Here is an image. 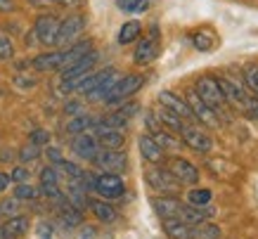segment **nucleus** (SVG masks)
I'll use <instances>...</instances> for the list:
<instances>
[{"label": "nucleus", "mask_w": 258, "mask_h": 239, "mask_svg": "<svg viewBox=\"0 0 258 239\" xmlns=\"http://www.w3.org/2000/svg\"><path fill=\"white\" fill-rule=\"evenodd\" d=\"M93 118L90 116H86V114H79V116H74L69 124H67V133L69 135H81V133H86L88 128H93Z\"/></svg>", "instance_id": "obj_28"}, {"label": "nucleus", "mask_w": 258, "mask_h": 239, "mask_svg": "<svg viewBox=\"0 0 258 239\" xmlns=\"http://www.w3.org/2000/svg\"><path fill=\"white\" fill-rule=\"evenodd\" d=\"M218 85H220V90H223L225 102H232V104L244 107V102H246V93L242 90V85L235 83L232 78H227V76H218Z\"/></svg>", "instance_id": "obj_19"}, {"label": "nucleus", "mask_w": 258, "mask_h": 239, "mask_svg": "<svg viewBox=\"0 0 258 239\" xmlns=\"http://www.w3.org/2000/svg\"><path fill=\"white\" fill-rule=\"evenodd\" d=\"M15 85L17 88H22V90H29L36 85V78H26V76H17L15 78Z\"/></svg>", "instance_id": "obj_41"}, {"label": "nucleus", "mask_w": 258, "mask_h": 239, "mask_svg": "<svg viewBox=\"0 0 258 239\" xmlns=\"http://www.w3.org/2000/svg\"><path fill=\"white\" fill-rule=\"evenodd\" d=\"M40 185H59V175L52 166H45L40 170Z\"/></svg>", "instance_id": "obj_36"}, {"label": "nucleus", "mask_w": 258, "mask_h": 239, "mask_svg": "<svg viewBox=\"0 0 258 239\" xmlns=\"http://www.w3.org/2000/svg\"><path fill=\"white\" fill-rule=\"evenodd\" d=\"M116 74V69H111V67H107V69L102 71H90V74H86L83 78H79L76 83L71 85V93H79V95H90L93 90H97L107 78H111Z\"/></svg>", "instance_id": "obj_11"}, {"label": "nucleus", "mask_w": 258, "mask_h": 239, "mask_svg": "<svg viewBox=\"0 0 258 239\" xmlns=\"http://www.w3.org/2000/svg\"><path fill=\"white\" fill-rule=\"evenodd\" d=\"M185 102L189 104V109H192V114H195V121L199 126H209V128H218L220 121H218V111L216 109H211L206 102L199 97V95L195 93V90H187V97H185Z\"/></svg>", "instance_id": "obj_6"}, {"label": "nucleus", "mask_w": 258, "mask_h": 239, "mask_svg": "<svg viewBox=\"0 0 258 239\" xmlns=\"http://www.w3.org/2000/svg\"><path fill=\"white\" fill-rule=\"evenodd\" d=\"M95 192L104 199H118V197H123L125 185L118 177V173H102L95 177Z\"/></svg>", "instance_id": "obj_10"}, {"label": "nucleus", "mask_w": 258, "mask_h": 239, "mask_svg": "<svg viewBox=\"0 0 258 239\" xmlns=\"http://www.w3.org/2000/svg\"><path fill=\"white\" fill-rule=\"evenodd\" d=\"M145 180H147V185L154 192H161V194H175L180 190V183L173 177V173L168 168H161V166L145 170Z\"/></svg>", "instance_id": "obj_3"}, {"label": "nucleus", "mask_w": 258, "mask_h": 239, "mask_svg": "<svg viewBox=\"0 0 258 239\" xmlns=\"http://www.w3.org/2000/svg\"><path fill=\"white\" fill-rule=\"evenodd\" d=\"M93 163L104 173H123L128 166V154L123 149H100L95 154Z\"/></svg>", "instance_id": "obj_7"}, {"label": "nucleus", "mask_w": 258, "mask_h": 239, "mask_svg": "<svg viewBox=\"0 0 258 239\" xmlns=\"http://www.w3.org/2000/svg\"><path fill=\"white\" fill-rule=\"evenodd\" d=\"M31 142H33V145H38V147H45L47 142H50V133L43 131V128L33 131V133H31Z\"/></svg>", "instance_id": "obj_38"}, {"label": "nucleus", "mask_w": 258, "mask_h": 239, "mask_svg": "<svg viewBox=\"0 0 258 239\" xmlns=\"http://www.w3.org/2000/svg\"><path fill=\"white\" fill-rule=\"evenodd\" d=\"M86 31V17L83 15H69L67 19L59 22V31H57V40L55 45L67 47L71 43H76L79 36Z\"/></svg>", "instance_id": "obj_4"}, {"label": "nucleus", "mask_w": 258, "mask_h": 239, "mask_svg": "<svg viewBox=\"0 0 258 239\" xmlns=\"http://www.w3.org/2000/svg\"><path fill=\"white\" fill-rule=\"evenodd\" d=\"M12 57H15V45H12V40H10V36L0 33V59H3V62H10Z\"/></svg>", "instance_id": "obj_34"}, {"label": "nucleus", "mask_w": 258, "mask_h": 239, "mask_svg": "<svg viewBox=\"0 0 258 239\" xmlns=\"http://www.w3.org/2000/svg\"><path fill=\"white\" fill-rule=\"evenodd\" d=\"M159 52H161L159 38H152V36H147V38H142L140 43H138V47H135L133 62L138 64V67H147V64H152L154 59H157Z\"/></svg>", "instance_id": "obj_14"}, {"label": "nucleus", "mask_w": 258, "mask_h": 239, "mask_svg": "<svg viewBox=\"0 0 258 239\" xmlns=\"http://www.w3.org/2000/svg\"><path fill=\"white\" fill-rule=\"evenodd\" d=\"M71 149H74V154L79 156V159H83V161H93L95 154L100 152V145H97L95 135H90V133H81V135L74 138Z\"/></svg>", "instance_id": "obj_15"}, {"label": "nucleus", "mask_w": 258, "mask_h": 239, "mask_svg": "<svg viewBox=\"0 0 258 239\" xmlns=\"http://www.w3.org/2000/svg\"><path fill=\"white\" fill-rule=\"evenodd\" d=\"M149 135L154 138V142H157L164 152H166V149H180V147H182V140H178L171 131H166V128H159V131L149 133Z\"/></svg>", "instance_id": "obj_25"}, {"label": "nucleus", "mask_w": 258, "mask_h": 239, "mask_svg": "<svg viewBox=\"0 0 258 239\" xmlns=\"http://www.w3.org/2000/svg\"><path fill=\"white\" fill-rule=\"evenodd\" d=\"M50 3H55V5H62V8H71V5H79L81 0H50Z\"/></svg>", "instance_id": "obj_47"}, {"label": "nucleus", "mask_w": 258, "mask_h": 239, "mask_svg": "<svg viewBox=\"0 0 258 239\" xmlns=\"http://www.w3.org/2000/svg\"><path fill=\"white\" fill-rule=\"evenodd\" d=\"M57 31H59V19H57L55 15L45 12V15L36 17V24H33V36H36V40H38L40 45H47V47L55 45Z\"/></svg>", "instance_id": "obj_8"}, {"label": "nucleus", "mask_w": 258, "mask_h": 239, "mask_svg": "<svg viewBox=\"0 0 258 239\" xmlns=\"http://www.w3.org/2000/svg\"><path fill=\"white\" fill-rule=\"evenodd\" d=\"M142 85H145V76H142V74L121 76V78H116V83L111 85V90H109V95L104 97V102H107V104H121V102H125L128 97H133Z\"/></svg>", "instance_id": "obj_1"}, {"label": "nucleus", "mask_w": 258, "mask_h": 239, "mask_svg": "<svg viewBox=\"0 0 258 239\" xmlns=\"http://www.w3.org/2000/svg\"><path fill=\"white\" fill-rule=\"evenodd\" d=\"M10 177H12V183H17V185H19V183H26V180H29V168L17 166V168L10 173Z\"/></svg>", "instance_id": "obj_39"}, {"label": "nucleus", "mask_w": 258, "mask_h": 239, "mask_svg": "<svg viewBox=\"0 0 258 239\" xmlns=\"http://www.w3.org/2000/svg\"><path fill=\"white\" fill-rule=\"evenodd\" d=\"M17 211H19V199L17 197L3 201V206H0V213H5V216H17Z\"/></svg>", "instance_id": "obj_37"}, {"label": "nucleus", "mask_w": 258, "mask_h": 239, "mask_svg": "<svg viewBox=\"0 0 258 239\" xmlns=\"http://www.w3.org/2000/svg\"><path fill=\"white\" fill-rule=\"evenodd\" d=\"M157 121L161 124V128H166V131L175 133V135H180L182 126H185V121H182L178 114H173L171 109H166V107H159V109H157Z\"/></svg>", "instance_id": "obj_22"}, {"label": "nucleus", "mask_w": 258, "mask_h": 239, "mask_svg": "<svg viewBox=\"0 0 258 239\" xmlns=\"http://www.w3.org/2000/svg\"><path fill=\"white\" fill-rule=\"evenodd\" d=\"M93 131H95V140H97L100 149H123V145H125L123 131L107 128V126H95V124H93Z\"/></svg>", "instance_id": "obj_13"}, {"label": "nucleus", "mask_w": 258, "mask_h": 239, "mask_svg": "<svg viewBox=\"0 0 258 239\" xmlns=\"http://www.w3.org/2000/svg\"><path fill=\"white\" fill-rule=\"evenodd\" d=\"M164 230L171 239H195V225L182 223L178 218H166Z\"/></svg>", "instance_id": "obj_21"}, {"label": "nucleus", "mask_w": 258, "mask_h": 239, "mask_svg": "<svg viewBox=\"0 0 258 239\" xmlns=\"http://www.w3.org/2000/svg\"><path fill=\"white\" fill-rule=\"evenodd\" d=\"M159 104H161V107H166V109H171L173 114H178L182 121H192V124H197L195 114H192L189 104L185 102V97L175 95L173 90H161V93H159Z\"/></svg>", "instance_id": "obj_12"}, {"label": "nucleus", "mask_w": 258, "mask_h": 239, "mask_svg": "<svg viewBox=\"0 0 258 239\" xmlns=\"http://www.w3.org/2000/svg\"><path fill=\"white\" fill-rule=\"evenodd\" d=\"M244 83L253 95H258V64H249L244 69Z\"/></svg>", "instance_id": "obj_31"}, {"label": "nucleus", "mask_w": 258, "mask_h": 239, "mask_svg": "<svg viewBox=\"0 0 258 239\" xmlns=\"http://www.w3.org/2000/svg\"><path fill=\"white\" fill-rule=\"evenodd\" d=\"M142 36V24L138 22V19H131V22H125L121 29H118V45H131V43H135V40Z\"/></svg>", "instance_id": "obj_23"}, {"label": "nucleus", "mask_w": 258, "mask_h": 239, "mask_svg": "<svg viewBox=\"0 0 258 239\" xmlns=\"http://www.w3.org/2000/svg\"><path fill=\"white\" fill-rule=\"evenodd\" d=\"M64 111L69 116H79V114H83V104L81 102H76V100H71V102H67L64 104Z\"/></svg>", "instance_id": "obj_40"}, {"label": "nucleus", "mask_w": 258, "mask_h": 239, "mask_svg": "<svg viewBox=\"0 0 258 239\" xmlns=\"http://www.w3.org/2000/svg\"><path fill=\"white\" fill-rule=\"evenodd\" d=\"M0 216H3V213H0Z\"/></svg>", "instance_id": "obj_48"}, {"label": "nucleus", "mask_w": 258, "mask_h": 239, "mask_svg": "<svg viewBox=\"0 0 258 239\" xmlns=\"http://www.w3.org/2000/svg\"><path fill=\"white\" fill-rule=\"evenodd\" d=\"M152 208L161 220L166 218H178L180 216V208H182V201L175 199L173 194H161V197H154L152 199Z\"/></svg>", "instance_id": "obj_16"}, {"label": "nucleus", "mask_w": 258, "mask_h": 239, "mask_svg": "<svg viewBox=\"0 0 258 239\" xmlns=\"http://www.w3.org/2000/svg\"><path fill=\"white\" fill-rule=\"evenodd\" d=\"M180 140H182V145L189 147V149L197 152V154H209V152L213 149L211 135H209L206 131H202V126L199 124H185L182 126Z\"/></svg>", "instance_id": "obj_2"}, {"label": "nucleus", "mask_w": 258, "mask_h": 239, "mask_svg": "<svg viewBox=\"0 0 258 239\" xmlns=\"http://www.w3.org/2000/svg\"><path fill=\"white\" fill-rule=\"evenodd\" d=\"M138 147H140V154L145 161H149V163L164 161V149L154 142L152 135H140V138H138Z\"/></svg>", "instance_id": "obj_20"}, {"label": "nucleus", "mask_w": 258, "mask_h": 239, "mask_svg": "<svg viewBox=\"0 0 258 239\" xmlns=\"http://www.w3.org/2000/svg\"><path fill=\"white\" fill-rule=\"evenodd\" d=\"M29 232V218L26 216H10L8 223L0 225V239H19Z\"/></svg>", "instance_id": "obj_17"}, {"label": "nucleus", "mask_w": 258, "mask_h": 239, "mask_svg": "<svg viewBox=\"0 0 258 239\" xmlns=\"http://www.w3.org/2000/svg\"><path fill=\"white\" fill-rule=\"evenodd\" d=\"M47 239H50V237H47Z\"/></svg>", "instance_id": "obj_49"}, {"label": "nucleus", "mask_w": 258, "mask_h": 239, "mask_svg": "<svg viewBox=\"0 0 258 239\" xmlns=\"http://www.w3.org/2000/svg\"><path fill=\"white\" fill-rule=\"evenodd\" d=\"M55 166H57L59 170H62L64 175H69L71 180H79V177L83 175V168H81V166H76L74 161H64V159H59V161H57Z\"/></svg>", "instance_id": "obj_32"}, {"label": "nucleus", "mask_w": 258, "mask_h": 239, "mask_svg": "<svg viewBox=\"0 0 258 239\" xmlns=\"http://www.w3.org/2000/svg\"><path fill=\"white\" fill-rule=\"evenodd\" d=\"M192 45H195L199 52H211L213 45H216V36H213L211 31H206V29L195 31L192 33Z\"/></svg>", "instance_id": "obj_26"}, {"label": "nucleus", "mask_w": 258, "mask_h": 239, "mask_svg": "<svg viewBox=\"0 0 258 239\" xmlns=\"http://www.w3.org/2000/svg\"><path fill=\"white\" fill-rule=\"evenodd\" d=\"M38 156H40V147L33 145V142H29L26 147H22V149H19V159H22L24 163L33 161V159H38Z\"/></svg>", "instance_id": "obj_35"}, {"label": "nucleus", "mask_w": 258, "mask_h": 239, "mask_svg": "<svg viewBox=\"0 0 258 239\" xmlns=\"http://www.w3.org/2000/svg\"><path fill=\"white\" fill-rule=\"evenodd\" d=\"M88 206L93 208L95 218H97L100 223H114V220H116V211L111 208V204H104V201H90Z\"/></svg>", "instance_id": "obj_27"}, {"label": "nucleus", "mask_w": 258, "mask_h": 239, "mask_svg": "<svg viewBox=\"0 0 258 239\" xmlns=\"http://www.w3.org/2000/svg\"><path fill=\"white\" fill-rule=\"evenodd\" d=\"M244 107L249 109V114H251V116H256V118H258V95H253V97H246Z\"/></svg>", "instance_id": "obj_42"}, {"label": "nucleus", "mask_w": 258, "mask_h": 239, "mask_svg": "<svg viewBox=\"0 0 258 239\" xmlns=\"http://www.w3.org/2000/svg\"><path fill=\"white\" fill-rule=\"evenodd\" d=\"M138 104H133V102H131V104H121V109H118V111H121V114L125 116V118H131V116H135L138 114Z\"/></svg>", "instance_id": "obj_43"}, {"label": "nucleus", "mask_w": 258, "mask_h": 239, "mask_svg": "<svg viewBox=\"0 0 258 239\" xmlns=\"http://www.w3.org/2000/svg\"><path fill=\"white\" fill-rule=\"evenodd\" d=\"M15 0H0V12H5V15H8V12H15Z\"/></svg>", "instance_id": "obj_45"}, {"label": "nucleus", "mask_w": 258, "mask_h": 239, "mask_svg": "<svg viewBox=\"0 0 258 239\" xmlns=\"http://www.w3.org/2000/svg\"><path fill=\"white\" fill-rule=\"evenodd\" d=\"M195 93L199 95L211 109H216V111L225 104V97H223V90H220L218 78L216 76H202L195 85Z\"/></svg>", "instance_id": "obj_5"}, {"label": "nucleus", "mask_w": 258, "mask_h": 239, "mask_svg": "<svg viewBox=\"0 0 258 239\" xmlns=\"http://www.w3.org/2000/svg\"><path fill=\"white\" fill-rule=\"evenodd\" d=\"M15 197L19 201H31V199H36L38 197V190L33 185H26V183H19V185L15 187Z\"/></svg>", "instance_id": "obj_33"}, {"label": "nucleus", "mask_w": 258, "mask_h": 239, "mask_svg": "<svg viewBox=\"0 0 258 239\" xmlns=\"http://www.w3.org/2000/svg\"><path fill=\"white\" fill-rule=\"evenodd\" d=\"M166 168L173 173V177L178 180L180 185H197L199 183V168H197L192 161L182 159V156H173L168 159V166Z\"/></svg>", "instance_id": "obj_9"}, {"label": "nucleus", "mask_w": 258, "mask_h": 239, "mask_svg": "<svg viewBox=\"0 0 258 239\" xmlns=\"http://www.w3.org/2000/svg\"><path fill=\"white\" fill-rule=\"evenodd\" d=\"M116 5L128 15H142L149 10V0H116Z\"/></svg>", "instance_id": "obj_29"}, {"label": "nucleus", "mask_w": 258, "mask_h": 239, "mask_svg": "<svg viewBox=\"0 0 258 239\" xmlns=\"http://www.w3.org/2000/svg\"><path fill=\"white\" fill-rule=\"evenodd\" d=\"M211 199H213L211 190H192V192L187 194V204H192V206H197V208L211 206Z\"/></svg>", "instance_id": "obj_30"}, {"label": "nucleus", "mask_w": 258, "mask_h": 239, "mask_svg": "<svg viewBox=\"0 0 258 239\" xmlns=\"http://www.w3.org/2000/svg\"><path fill=\"white\" fill-rule=\"evenodd\" d=\"M64 64V50L57 52H43L31 59V67L36 71H59Z\"/></svg>", "instance_id": "obj_18"}, {"label": "nucleus", "mask_w": 258, "mask_h": 239, "mask_svg": "<svg viewBox=\"0 0 258 239\" xmlns=\"http://www.w3.org/2000/svg\"><path fill=\"white\" fill-rule=\"evenodd\" d=\"M10 183H12V177H10L8 173H0V192H5L10 187Z\"/></svg>", "instance_id": "obj_46"}, {"label": "nucleus", "mask_w": 258, "mask_h": 239, "mask_svg": "<svg viewBox=\"0 0 258 239\" xmlns=\"http://www.w3.org/2000/svg\"><path fill=\"white\" fill-rule=\"evenodd\" d=\"M45 154H47V159H50L52 163H57L59 159H62V152H59L57 147H47V152H45Z\"/></svg>", "instance_id": "obj_44"}, {"label": "nucleus", "mask_w": 258, "mask_h": 239, "mask_svg": "<svg viewBox=\"0 0 258 239\" xmlns=\"http://www.w3.org/2000/svg\"><path fill=\"white\" fill-rule=\"evenodd\" d=\"M64 197H67V201H69L71 206H76L79 211H81V208H86L88 204H90V199H88V192L83 190V187H81L79 180H74V183L67 187V194H64Z\"/></svg>", "instance_id": "obj_24"}]
</instances>
